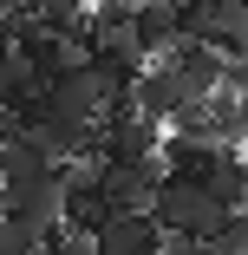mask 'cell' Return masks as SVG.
<instances>
[{"instance_id": "1", "label": "cell", "mask_w": 248, "mask_h": 255, "mask_svg": "<svg viewBox=\"0 0 248 255\" xmlns=\"http://www.w3.org/2000/svg\"><path fill=\"white\" fill-rule=\"evenodd\" d=\"M151 216L164 223V236H196V242H216L222 236V223L235 216V210H222L216 203V190L203 183V177H164L157 183V196H151Z\"/></svg>"}, {"instance_id": "2", "label": "cell", "mask_w": 248, "mask_h": 255, "mask_svg": "<svg viewBox=\"0 0 248 255\" xmlns=\"http://www.w3.org/2000/svg\"><path fill=\"white\" fill-rule=\"evenodd\" d=\"M0 216H20L39 236H59L66 229V164L59 170H39V177H13L0 183Z\"/></svg>"}, {"instance_id": "3", "label": "cell", "mask_w": 248, "mask_h": 255, "mask_svg": "<svg viewBox=\"0 0 248 255\" xmlns=\"http://www.w3.org/2000/svg\"><path fill=\"white\" fill-rule=\"evenodd\" d=\"M91 242L105 249V255H164V223L151 216V210H111L105 223L91 229Z\"/></svg>"}, {"instance_id": "4", "label": "cell", "mask_w": 248, "mask_h": 255, "mask_svg": "<svg viewBox=\"0 0 248 255\" xmlns=\"http://www.w3.org/2000/svg\"><path fill=\"white\" fill-rule=\"evenodd\" d=\"M157 59H170V72L189 85V98L222 92V66H229V53H222V46H209V39H176L170 53H157Z\"/></svg>"}, {"instance_id": "5", "label": "cell", "mask_w": 248, "mask_h": 255, "mask_svg": "<svg viewBox=\"0 0 248 255\" xmlns=\"http://www.w3.org/2000/svg\"><path fill=\"white\" fill-rule=\"evenodd\" d=\"M131 105L144 112V118H157V125H170L183 105H189V85L170 72V59H151L137 72V85H131Z\"/></svg>"}, {"instance_id": "6", "label": "cell", "mask_w": 248, "mask_h": 255, "mask_svg": "<svg viewBox=\"0 0 248 255\" xmlns=\"http://www.w3.org/2000/svg\"><path fill=\"white\" fill-rule=\"evenodd\" d=\"M111 216V196H105V183H98V164L85 157L79 170H66V229H98Z\"/></svg>"}, {"instance_id": "7", "label": "cell", "mask_w": 248, "mask_h": 255, "mask_svg": "<svg viewBox=\"0 0 248 255\" xmlns=\"http://www.w3.org/2000/svg\"><path fill=\"white\" fill-rule=\"evenodd\" d=\"M131 33H137V46L144 53H170V46L183 39V7L176 0H131Z\"/></svg>"}, {"instance_id": "8", "label": "cell", "mask_w": 248, "mask_h": 255, "mask_svg": "<svg viewBox=\"0 0 248 255\" xmlns=\"http://www.w3.org/2000/svg\"><path fill=\"white\" fill-rule=\"evenodd\" d=\"M26 13H33V20H46V26H59V33H85L91 0H33Z\"/></svg>"}, {"instance_id": "9", "label": "cell", "mask_w": 248, "mask_h": 255, "mask_svg": "<svg viewBox=\"0 0 248 255\" xmlns=\"http://www.w3.org/2000/svg\"><path fill=\"white\" fill-rule=\"evenodd\" d=\"M46 249V236L33 229V223H20V216H0V255H39Z\"/></svg>"}, {"instance_id": "10", "label": "cell", "mask_w": 248, "mask_h": 255, "mask_svg": "<svg viewBox=\"0 0 248 255\" xmlns=\"http://www.w3.org/2000/svg\"><path fill=\"white\" fill-rule=\"evenodd\" d=\"M39 255H105V249H98L85 229H59V236H46V249Z\"/></svg>"}, {"instance_id": "11", "label": "cell", "mask_w": 248, "mask_h": 255, "mask_svg": "<svg viewBox=\"0 0 248 255\" xmlns=\"http://www.w3.org/2000/svg\"><path fill=\"white\" fill-rule=\"evenodd\" d=\"M222 92H242V98H248V53H229V66H222Z\"/></svg>"}, {"instance_id": "12", "label": "cell", "mask_w": 248, "mask_h": 255, "mask_svg": "<svg viewBox=\"0 0 248 255\" xmlns=\"http://www.w3.org/2000/svg\"><path fill=\"white\" fill-rule=\"evenodd\" d=\"M0 46H13V13H0Z\"/></svg>"}, {"instance_id": "13", "label": "cell", "mask_w": 248, "mask_h": 255, "mask_svg": "<svg viewBox=\"0 0 248 255\" xmlns=\"http://www.w3.org/2000/svg\"><path fill=\"white\" fill-rule=\"evenodd\" d=\"M33 7V0H0V13H26Z\"/></svg>"}, {"instance_id": "14", "label": "cell", "mask_w": 248, "mask_h": 255, "mask_svg": "<svg viewBox=\"0 0 248 255\" xmlns=\"http://www.w3.org/2000/svg\"><path fill=\"white\" fill-rule=\"evenodd\" d=\"M235 144H242V150H248V98H242V137H235Z\"/></svg>"}]
</instances>
